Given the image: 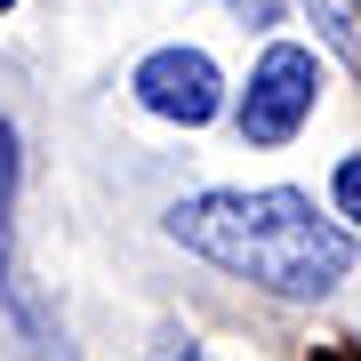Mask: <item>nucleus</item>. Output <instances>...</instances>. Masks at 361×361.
<instances>
[{
  "label": "nucleus",
  "mask_w": 361,
  "mask_h": 361,
  "mask_svg": "<svg viewBox=\"0 0 361 361\" xmlns=\"http://www.w3.org/2000/svg\"><path fill=\"white\" fill-rule=\"evenodd\" d=\"M169 241L265 297H329L353 273V233L337 217H322L313 193H297V185L185 193L169 209Z\"/></svg>",
  "instance_id": "1"
},
{
  "label": "nucleus",
  "mask_w": 361,
  "mask_h": 361,
  "mask_svg": "<svg viewBox=\"0 0 361 361\" xmlns=\"http://www.w3.org/2000/svg\"><path fill=\"white\" fill-rule=\"evenodd\" d=\"M313 104H322V56L297 49V40H273L257 65H249V89L233 104V129H241V145L273 153V145H289L313 121Z\"/></svg>",
  "instance_id": "2"
},
{
  "label": "nucleus",
  "mask_w": 361,
  "mask_h": 361,
  "mask_svg": "<svg viewBox=\"0 0 361 361\" xmlns=\"http://www.w3.org/2000/svg\"><path fill=\"white\" fill-rule=\"evenodd\" d=\"M129 89H137L145 113L177 121V129H209V121L225 113V73H217V56H201V49H153L129 73Z\"/></svg>",
  "instance_id": "3"
},
{
  "label": "nucleus",
  "mask_w": 361,
  "mask_h": 361,
  "mask_svg": "<svg viewBox=\"0 0 361 361\" xmlns=\"http://www.w3.org/2000/svg\"><path fill=\"white\" fill-rule=\"evenodd\" d=\"M16 185H25V153H16V121L0 113V281H8V225H16Z\"/></svg>",
  "instance_id": "4"
},
{
  "label": "nucleus",
  "mask_w": 361,
  "mask_h": 361,
  "mask_svg": "<svg viewBox=\"0 0 361 361\" xmlns=\"http://www.w3.org/2000/svg\"><path fill=\"white\" fill-rule=\"evenodd\" d=\"M305 8H313V25H322V40L337 56H361V8L353 0H305Z\"/></svg>",
  "instance_id": "5"
},
{
  "label": "nucleus",
  "mask_w": 361,
  "mask_h": 361,
  "mask_svg": "<svg viewBox=\"0 0 361 361\" xmlns=\"http://www.w3.org/2000/svg\"><path fill=\"white\" fill-rule=\"evenodd\" d=\"M329 193H337V217H345V225H361V153H345V161H337Z\"/></svg>",
  "instance_id": "6"
},
{
  "label": "nucleus",
  "mask_w": 361,
  "mask_h": 361,
  "mask_svg": "<svg viewBox=\"0 0 361 361\" xmlns=\"http://www.w3.org/2000/svg\"><path fill=\"white\" fill-rule=\"evenodd\" d=\"M233 16H241V25H273V16H281V0H233Z\"/></svg>",
  "instance_id": "7"
},
{
  "label": "nucleus",
  "mask_w": 361,
  "mask_h": 361,
  "mask_svg": "<svg viewBox=\"0 0 361 361\" xmlns=\"http://www.w3.org/2000/svg\"><path fill=\"white\" fill-rule=\"evenodd\" d=\"M8 8H16V0H0V16H8Z\"/></svg>",
  "instance_id": "8"
},
{
  "label": "nucleus",
  "mask_w": 361,
  "mask_h": 361,
  "mask_svg": "<svg viewBox=\"0 0 361 361\" xmlns=\"http://www.w3.org/2000/svg\"><path fill=\"white\" fill-rule=\"evenodd\" d=\"M177 361H193V353H177Z\"/></svg>",
  "instance_id": "9"
}]
</instances>
